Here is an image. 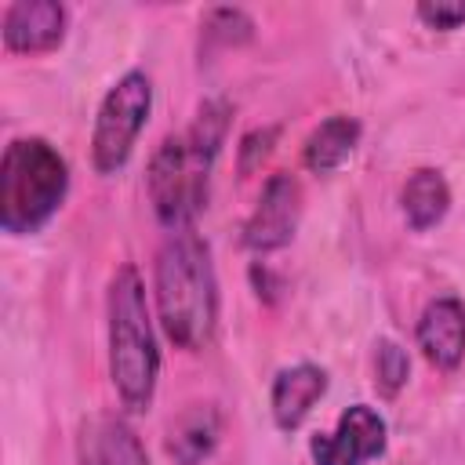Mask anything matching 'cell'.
<instances>
[{
  "label": "cell",
  "instance_id": "1",
  "mask_svg": "<svg viewBox=\"0 0 465 465\" xmlns=\"http://www.w3.org/2000/svg\"><path fill=\"white\" fill-rule=\"evenodd\" d=\"M225 127H229V102L207 98L189 131L167 134L156 145V153L149 160L145 185H149L156 218L171 232L193 229V218L203 211L211 167L225 142Z\"/></svg>",
  "mask_w": 465,
  "mask_h": 465
},
{
  "label": "cell",
  "instance_id": "2",
  "mask_svg": "<svg viewBox=\"0 0 465 465\" xmlns=\"http://www.w3.org/2000/svg\"><path fill=\"white\" fill-rule=\"evenodd\" d=\"M156 309L167 338L185 352H203L218 331V280L211 247L178 229L156 254Z\"/></svg>",
  "mask_w": 465,
  "mask_h": 465
},
{
  "label": "cell",
  "instance_id": "3",
  "mask_svg": "<svg viewBox=\"0 0 465 465\" xmlns=\"http://www.w3.org/2000/svg\"><path fill=\"white\" fill-rule=\"evenodd\" d=\"M109 374L127 411H145L160 378V349L149 320L142 276L124 262L109 280Z\"/></svg>",
  "mask_w": 465,
  "mask_h": 465
},
{
  "label": "cell",
  "instance_id": "4",
  "mask_svg": "<svg viewBox=\"0 0 465 465\" xmlns=\"http://www.w3.org/2000/svg\"><path fill=\"white\" fill-rule=\"evenodd\" d=\"M69 193V163L47 138H15L0 160V225L11 236L44 229Z\"/></svg>",
  "mask_w": 465,
  "mask_h": 465
},
{
  "label": "cell",
  "instance_id": "5",
  "mask_svg": "<svg viewBox=\"0 0 465 465\" xmlns=\"http://www.w3.org/2000/svg\"><path fill=\"white\" fill-rule=\"evenodd\" d=\"M153 109V84L142 69L124 73L98 105L94 134H91V160L98 174H113L131 160V149L145 127Z\"/></svg>",
  "mask_w": 465,
  "mask_h": 465
},
{
  "label": "cell",
  "instance_id": "6",
  "mask_svg": "<svg viewBox=\"0 0 465 465\" xmlns=\"http://www.w3.org/2000/svg\"><path fill=\"white\" fill-rule=\"evenodd\" d=\"M385 418L367 403H352L331 432H316L309 440V454L316 465H363L385 454Z\"/></svg>",
  "mask_w": 465,
  "mask_h": 465
},
{
  "label": "cell",
  "instance_id": "7",
  "mask_svg": "<svg viewBox=\"0 0 465 465\" xmlns=\"http://www.w3.org/2000/svg\"><path fill=\"white\" fill-rule=\"evenodd\" d=\"M302 218V185L291 174H272L258 196V207L251 211L247 225H243V243L254 254H269L280 251L283 243H291L294 229Z\"/></svg>",
  "mask_w": 465,
  "mask_h": 465
},
{
  "label": "cell",
  "instance_id": "8",
  "mask_svg": "<svg viewBox=\"0 0 465 465\" xmlns=\"http://www.w3.org/2000/svg\"><path fill=\"white\" fill-rule=\"evenodd\" d=\"M65 36V7L54 0H15L4 11V47L18 54H40Z\"/></svg>",
  "mask_w": 465,
  "mask_h": 465
},
{
  "label": "cell",
  "instance_id": "9",
  "mask_svg": "<svg viewBox=\"0 0 465 465\" xmlns=\"http://www.w3.org/2000/svg\"><path fill=\"white\" fill-rule=\"evenodd\" d=\"M418 349L436 371H454L465 360V305L450 294L432 298L418 320Z\"/></svg>",
  "mask_w": 465,
  "mask_h": 465
},
{
  "label": "cell",
  "instance_id": "10",
  "mask_svg": "<svg viewBox=\"0 0 465 465\" xmlns=\"http://www.w3.org/2000/svg\"><path fill=\"white\" fill-rule=\"evenodd\" d=\"M80 465H149L142 440L116 414H94L80 425L76 436Z\"/></svg>",
  "mask_w": 465,
  "mask_h": 465
},
{
  "label": "cell",
  "instance_id": "11",
  "mask_svg": "<svg viewBox=\"0 0 465 465\" xmlns=\"http://www.w3.org/2000/svg\"><path fill=\"white\" fill-rule=\"evenodd\" d=\"M327 392V371L316 363H294L283 367L272 381V418L283 432H294L309 411L316 407V400Z\"/></svg>",
  "mask_w": 465,
  "mask_h": 465
},
{
  "label": "cell",
  "instance_id": "12",
  "mask_svg": "<svg viewBox=\"0 0 465 465\" xmlns=\"http://www.w3.org/2000/svg\"><path fill=\"white\" fill-rule=\"evenodd\" d=\"M218 436H222V418H218L214 403H193L171 421L167 454L178 465H200L218 447Z\"/></svg>",
  "mask_w": 465,
  "mask_h": 465
},
{
  "label": "cell",
  "instance_id": "13",
  "mask_svg": "<svg viewBox=\"0 0 465 465\" xmlns=\"http://www.w3.org/2000/svg\"><path fill=\"white\" fill-rule=\"evenodd\" d=\"M360 142V120L356 116H331L305 138V167L312 174L338 171Z\"/></svg>",
  "mask_w": 465,
  "mask_h": 465
},
{
  "label": "cell",
  "instance_id": "14",
  "mask_svg": "<svg viewBox=\"0 0 465 465\" xmlns=\"http://www.w3.org/2000/svg\"><path fill=\"white\" fill-rule=\"evenodd\" d=\"M450 207V185L443 178V171L436 167H418L407 185H403V214H407V225L425 232L432 229Z\"/></svg>",
  "mask_w": 465,
  "mask_h": 465
},
{
  "label": "cell",
  "instance_id": "15",
  "mask_svg": "<svg viewBox=\"0 0 465 465\" xmlns=\"http://www.w3.org/2000/svg\"><path fill=\"white\" fill-rule=\"evenodd\" d=\"M407 374H411V360L407 352L392 341V338H381L374 345V385L385 400H392L403 385H407Z\"/></svg>",
  "mask_w": 465,
  "mask_h": 465
},
{
  "label": "cell",
  "instance_id": "16",
  "mask_svg": "<svg viewBox=\"0 0 465 465\" xmlns=\"http://www.w3.org/2000/svg\"><path fill=\"white\" fill-rule=\"evenodd\" d=\"M203 36L222 44V47H236V44H247L254 36V22L240 7H214L203 18Z\"/></svg>",
  "mask_w": 465,
  "mask_h": 465
},
{
  "label": "cell",
  "instance_id": "17",
  "mask_svg": "<svg viewBox=\"0 0 465 465\" xmlns=\"http://www.w3.org/2000/svg\"><path fill=\"white\" fill-rule=\"evenodd\" d=\"M418 18L429 25V29H440V33H450L465 22V4L461 0H429V4H418Z\"/></svg>",
  "mask_w": 465,
  "mask_h": 465
},
{
  "label": "cell",
  "instance_id": "18",
  "mask_svg": "<svg viewBox=\"0 0 465 465\" xmlns=\"http://www.w3.org/2000/svg\"><path fill=\"white\" fill-rule=\"evenodd\" d=\"M272 142H276V127L251 131V134L243 138V145H240V171H243V174H247V171H254V167H258V163L269 156Z\"/></svg>",
  "mask_w": 465,
  "mask_h": 465
}]
</instances>
